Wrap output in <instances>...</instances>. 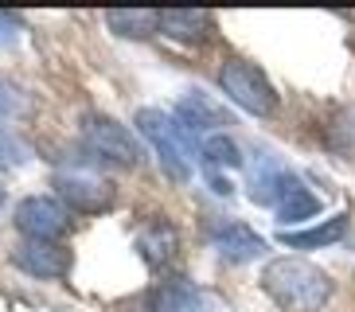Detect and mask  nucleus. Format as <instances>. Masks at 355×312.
I'll list each match as a JSON object with an SVG mask.
<instances>
[{
    "instance_id": "nucleus-11",
    "label": "nucleus",
    "mask_w": 355,
    "mask_h": 312,
    "mask_svg": "<svg viewBox=\"0 0 355 312\" xmlns=\"http://www.w3.org/2000/svg\"><path fill=\"white\" fill-rule=\"evenodd\" d=\"M133 246H137V254H141V261H145L148 270H168L180 254V230L172 227L164 215H157L137 230Z\"/></svg>"
},
{
    "instance_id": "nucleus-19",
    "label": "nucleus",
    "mask_w": 355,
    "mask_h": 312,
    "mask_svg": "<svg viewBox=\"0 0 355 312\" xmlns=\"http://www.w3.org/2000/svg\"><path fill=\"white\" fill-rule=\"evenodd\" d=\"M16 35H20V20L12 12H0V43H12Z\"/></svg>"
},
{
    "instance_id": "nucleus-2",
    "label": "nucleus",
    "mask_w": 355,
    "mask_h": 312,
    "mask_svg": "<svg viewBox=\"0 0 355 312\" xmlns=\"http://www.w3.org/2000/svg\"><path fill=\"white\" fill-rule=\"evenodd\" d=\"M133 125H137V133L153 145V153H157L160 168H164L168 176L176 180V184H188L191 180V156H199V145L180 129L176 117L164 114V110H137Z\"/></svg>"
},
{
    "instance_id": "nucleus-12",
    "label": "nucleus",
    "mask_w": 355,
    "mask_h": 312,
    "mask_svg": "<svg viewBox=\"0 0 355 312\" xmlns=\"http://www.w3.org/2000/svg\"><path fill=\"white\" fill-rule=\"evenodd\" d=\"M199 160H203V172H207V184L219 191V196H230V180L223 176V172H234V168H242V148L234 145V137L227 133H215L207 137L203 145H199Z\"/></svg>"
},
{
    "instance_id": "nucleus-9",
    "label": "nucleus",
    "mask_w": 355,
    "mask_h": 312,
    "mask_svg": "<svg viewBox=\"0 0 355 312\" xmlns=\"http://www.w3.org/2000/svg\"><path fill=\"white\" fill-rule=\"evenodd\" d=\"M270 207H273V215L282 218V223H309V218H316L324 211V203L301 176L285 172V176L277 180V187H273Z\"/></svg>"
},
{
    "instance_id": "nucleus-14",
    "label": "nucleus",
    "mask_w": 355,
    "mask_h": 312,
    "mask_svg": "<svg viewBox=\"0 0 355 312\" xmlns=\"http://www.w3.org/2000/svg\"><path fill=\"white\" fill-rule=\"evenodd\" d=\"M215 28L211 12L203 8H164L160 12V35L176 43H203Z\"/></svg>"
},
{
    "instance_id": "nucleus-6",
    "label": "nucleus",
    "mask_w": 355,
    "mask_h": 312,
    "mask_svg": "<svg viewBox=\"0 0 355 312\" xmlns=\"http://www.w3.org/2000/svg\"><path fill=\"white\" fill-rule=\"evenodd\" d=\"M16 230L28 242H59L71 230V211L55 196H28L16 207Z\"/></svg>"
},
{
    "instance_id": "nucleus-4",
    "label": "nucleus",
    "mask_w": 355,
    "mask_h": 312,
    "mask_svg": "<svg viewBox=\"0 0 355 312\" xmlns=\"http://www.w3.org/2000/svg\"><path fill=\"white\" fill-rule=\"evenodd\" d=\"M55 199L78 215H102L117 203V187L98 172H59L55 176Z\"/></svg>"
},
{
    "instance_id": "nucleus-13",
    "label": "nucleus",
    "mask_w": 355,
    "mask_h": 312,
    "mask_svg": "<svg viewBox=\"0 0 355 312\" xmlns=\"http://www.w3.org/2000/svg\"><path fill=\"white\" fill-rule=\"evenodd\" d=\"M211 242L219 250V258L230 261V266H246V261L266 254V242L250 227H242V223H223V227H215L211 230Z\"/></svg>"
},
{
    "instance_id": "nucleus-10",
    "label": "nucleus",
    "mask_w": 355,
    "mask_h": 312,
    "mask_svg": "<svg viewBox=\"0 0 355 312\" xmlns=\"http://www.w3.org/2000/svg\"><path fill=\"white\" fill-rule=\"evenodd\" d=\"M148 309L153 312H223V301L215 293L199 289L191 281H164L148 293Z\"/></svg>"
},
{
    "instance_id": "nucleus-17",
    "label": "nucleus",
    "mask_w": 355,
    "mask_h": 312,
    "mask_svg": "<svg viewBox=\"0 0 355 312\" xmlns=\"http://www.w3.org/2000/svg\"><path fill=\"white\" fill-rule=\"evenodd\" d=\"M20 110H24V94L16 90L12 83H4V78H0V121L16 117Z\"/></svg>"
},
{
    "instance_id": "nucleus-5",
    "label": "nucleus",
    "mask_w": 355,
    "mask_h": 312,
    "mask_svg": "<svg viewBox=\"0 0 355 312\" xmlns=\"http://www.w3.org/2000/svg\"><path fill=\"white\" fill-rule=\"evenodd\" d=\"M83 141L98 160H110V164H121V168L141 164V141L114 117H86Z\"/></svg>"
},
{
    "instance_id": "nucleus-7",
    "label": "nucleus",
    "mask_w": 355,
    "mask_h": 312,
    "mask_svg": "<svg viewBox=\"0 0 355 312\" xmlns=\"http://www.w3.org/2000/svg\"><path fill=\"white\" fill-rule=\"evenodd\" d=\"M180 121V129L196 141V145H203L207 137H215L223 129V125H230V114L227 110H219V105L211 102L207 94H199V90H191V94H184L176 102V114H172Z\"/></svg>"
},
{
    "instance_id": "nucleus-15",
    "label": "nucleus",
    "mask_w": 355,
    "mask_h": 312,
    "mask_svg": "<svg viewBox=\"0 0 355 312\" xmlns=\"http://www.w3.org/2000/svg\"><path fill=\"white\" fill-rule=\"evenodd\" d=\"M347 215H336L328 218V223H320V227H304V230H282L277 234V242L282 246H293V250H324V246H336V242L347 234Z\"/></svg>"
},
{
    "instance_id": "nucleus-20",
    "label": "nucleus",
    "mask_w": 355,
    "mask_h": 312,
    "mask_svg": "<svg viewBox=\"0 0 355 312\" xmlns=\"http://www.w3.org/2000/svg\"><path fill=\"white\" fill-rule=\"evenodd\" d=\"M0 203H4V187H0Z\"/></svg>"
},
{
    "instance_id": "nucleus-16",
    "label": "nucleus",
    "mask_w": 355,
    "mask_h": 312,
    "mask_svg": "<svg viewBox=\"0 0 355 312\" xmlns=\"http://www.w3.org/2000/svg\"><path fill=\"white\" fill-rule=\"evenodd\" d=\"M105 24H110L117 35H125V40H148V35L160 31V12H153V8H114V12H105Z\"/></svg>"
},
{
    "instance_id": "nucleus-18",
    "label": "nucleus",
    "mask_w": 355,
    "mask_h": 312,
    "mask_svg": "<svg viewBox=\"0 0 355 312\" xmlns=\"http://www.w3.org/2000/svg\"><path fill=\"white\" fill-rule=\"evenodd\" d=\"M24 160V145L20 141H12L8 133H0V168H12Z\"/></svg>"
},
{
    "instance_id": "nucleus-8",
    "label": "nucleus",
    "mask_w": 355,
    "mask_h": 312,
    "mask_svg": "<svg viewBox=\"0 0 355 312\" xmlns=\"http://www.w3.org/2000/svg\"><path fill=\"white\" fill-rule=\"evenodd\" d=\"M12 266L24 270L28 277L55 281V277L71 273V250L59 246V242H28L24 239L20 246L12 250Z\"/></svg>"
},
{
    "instance_id": "nucleus-1",
    "label": "nucleus",
    "mask_w": 355,
    "mask_h": 312,
    "mask_svg": "<svg viewBox=\"0 0 355 312\" xmlns=\"http://www.w3.org/2000/svg\"><path fill=\"white\" fill-rule=\"evenodd\" d=\"M261 289L282 312H320L332 301V277L304 258H273L261 270Z\"/></svg>"
},
{
    "instance_id": "nucleus-3",
    "label": "nucleus",
    "mask_w": 355,
    "mask_h": 312,
    "mask_svg": "<svg viewBox=\"0 0 355 312\" xmlns=\"http://www.w3.org/2000/svg\"><path fill=\"white\" fill-rule=\"evenodd\" d=\"M219 90L227 94L230 102L239 105L242 114H254V117H270L277 114V90L273 83L266 78L258 62H246V59H227L219 67Z\"/></svg>"
}]
</instances>
